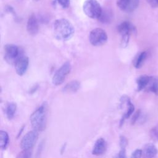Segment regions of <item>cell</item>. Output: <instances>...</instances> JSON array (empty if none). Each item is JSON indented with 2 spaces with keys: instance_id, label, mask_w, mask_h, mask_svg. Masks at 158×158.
<instances>
[{
  "instance_id": "6da1fadb",
  "label": "cell",
  "mask_w": 158,
  "mask_h": 158,
  "mask_svg": "<svg viewBox=\"0 0 158 158\" xmlns=\"http://www.w3.org/2000/svg\"><path fill=\"white\" fill-rule=\"evenodd\" d=\"M74 32L73 25L65 19H57L54 23V36L58 40L67 41L72 37Z\"/></svg>"
},
{
  "instance_id": "7a4b0ae2",
  "label": "cell",
  "mask_w": 158,
  "mask_h": 158,
  "mask_svg": "<svg viewBox=\"0 0 158 158\" xmlns=\"http://www.w3.org/2000/svg\"><path fill=\"white\" fill-rule=\"evenodd\" d=\"M30 123L32 128L38 131H43L47 123V104L43 103L37 108L30 116Z\"/></svg>"
},
{
  "instance_id": "3957f363",
  "label": "cell",
  "mask_w": 158,
  "mask_h": 158,
  "mask_svg": "<svg viewBox=\"0 0 158 158\" xmlns=\"http://www.w3.org/2000/svg\"><path fill=\"white\" fill-rule=\"evenodd\" d=\"M83 10L88 17L98 19L102 9L96 0H86L83 4Z\"/></svg>"
},
{
  "instance_id": "277c9868",
  "label": "cell",
  "mask_w": 158,
  "mask_h": 158,
  "mask_svg": "<svg viewBox=\"0 0 158 158\" xmlns=\"http://www.w3.org/2000/svg\"><path fill=\"white\" fill-rule=\"evenodd\" d=\"M117 29L118 33L122 36L121 44L123 48H125L128 44L130 34L136 30L135 27L130 22L125 21L122 22L118 26Z\"/></svg>"
},
{
  "instance_id": "5b68a950",
  "label": "cell",
  "mask_w": 158,
  "mask_h": 158,
  "mask_svg": "<svg viewBox=\"0 0 158 158\" xmlns=\"http://www.w3.org/2000/svg\"><path fill=\"white\" fill-rule=\"evenodd\" d=\"M90 43L95 46H99L105 44L107 40L106 32L101 28H96L91 31L89 35Z\"/></svg>"
},
{
  "instance_id": "8992f818",
  "label": "cell",
  "mask_w": 158,
  "mask_h": 158,
  "mask_svg": "<svg viewBox=\"0 0 158 158\" xmlns=\"http://www.w3.org/2000/svg\"><path fill=\"white\" fill-rule=\"evenodd\" d=\"M72 69L71 65L69 62H65L54 74L52 82L56 86L61 85L66 78L67 76L70 73Z\"/></svg>"
},
{
  "instance_id": "52a82bcc",
  "label": "cell",
  "mask_w": 158,
  "mask_h": 158,
  "mask_svg": "<svg viewBox=\"0 0 158 158\" xmlns=\"http://www.w3.org/2000/svg\"><path fill=\"white\" fill-rule=\"evenodd\" d=\"M20 56L22 55H20V49L17 46L8 44L4 46V58L8 63L15 64Z\"/></svg>"
},
{
  "instance_id": "ba28073f",
  "label": "cell",
  "mask_w": 158,
  "mask_h": 158,
  "mask_svg": "<svg viewBox=\"0 0 158 158\" xmlns=\"http://www.w3.org/2000/svg\"><path fill=\"white\" fill-rule=\"evenodd\" d=\"M38 131L33 130L26 133L21 140L20 147L22 149H31L38 139Z\"/></svg>"
},
{
  "instance_id": "9c48e42d",
  "label": "cell",
  "mask_w": 158,
  "mask_h": 158,
  "mask_svg": "<svg viewBox=\"0 0 158 158\" xmlns=\"http://www.w3.org/2000/svg\"><path fill=\"white\" fill-rule=\"evenodd\" d=\"M14 64L16 73L19 75L22 76L27 70L29 64L28 57L27 56H22L17 60Z\"/></svg>"
},
{
  "instance_id": "30bf717a",
  "label": "cell",
  "mask_w": 158,
  "mask_h": 158,
  "mask_svg": "<svg viewBox=\"0 0 158 158\" xmlns=\"http://www.w3.org/2000/svg\"><path fill=\"white\" fill-rule=\"evenodd\" d=\"M27 30L28 33L31 35H36L39 30L38 22L35 15H31L27 21Z\"/></svg>"
},
{
  "instance_id": "8fae6325",
  "label": "cell",
  "mask_w": 158,
  "mask_h": 158,
  "mask_svg": "<svg viewBox=\"0 0 158 158\" xmlns=\"http://www.w3.org/2000/svg\"><path fill=\"white\" fill-rule=\"evenodd\" d=\"M107 149V143L104 139L100 138L96 140L93 146L92 154L96 156L103 154Z\"/></svg>"
},
{
  "instance_id": "7c38bea8",
  "label": "cell",
  "mask_w": 158,
  "mask_h": 158,
  "mask_svg": "<svg viewBox=\"0 0 158 158\" xmlns=\"http://www.w3.org/2000/svg\"><path fill=\"white\" fill-rule=\"evenodd\" d=\"M80 88V83L77 80H72L67 83L62 88L64 93H72L77 92Z\"/></svg>"
},
{
  "instance_id": "4fadbf2b",
  "label": "cell",
  "mask_w": 158,
  "mask_h": 158,
  "mask_svg": "<svg viewBox=\"0 0 158 158\" xmlns=\"http://www.w3.org/2000/svg\"><path fill=\"white\" fill-rule=\"evenodd\" d=\"M148 91H151L155 94H158V77L156 76H149V80L146 88Z\"/></svg>"
},
{
  "instance_id": "5bb4252c",
  "label": "cell",
  "mask_w": 158,
  "mask_h": 158,
  "mask_svg": "<svg viewBox=\"0 0 158 158\" xmlns=\"http://www.w3.org/2000/svg\"><path fill=\"white\" fill-rule=\"evenodd\" d=\"M112 11L109 9H102L98 20L102 23H109L113 19Z\"/></svg>"
},
{
  "instance_id": "9a60e30c",
  "label": "cell",
  "mask_w": 158,
  "mask_h": 158,
  "mask_svg": "<svg viewBox=\"0 0 158 158\" xmlns=\"http://www.w3.org/2000/svg\"><path fill=\"white\" fill-rule=\"evenodd\" d=\"M158 152L157 149L156 147L152 143H148L147 144L143 150V154L145 157H152L157 155Z\"/></svg>"
},
{
  "instance_id": "2e32d148",
  "label": "cell",
  "mask_w": 158,
  "mask_h": 158,
  "mask_svg": "<svg viewBox=\"0 0 158 158\" xmlns=\"http://www.w3.org/2000/svg\"><path fill=\"white\" fill-rule=\"evenodd\" d=\"M149 80V76L141 75L136 80L137 89L138 91H141L146 89Z\"/></svg>"
},
{
  "instance_id": "e0dca14e",
  "label": "cell",
  "mask_w": 158,
  "mask_h": 158,
  "mask_svg": "<svg viewBox=\"0 0 158 158\" xmlns=\"http://www.w3.org/2000/svg\"><path fill=\"white\" fill-rule=\"evenodd\" d=\"M134 110H135V107H134L133 104L131 103L130 99H129L128 102H127L126 112L124 113V114H123V117L121 119L120 124H122L125 119L129 118L130 117V115L133 113Z\"/></svg>"
},
{
  "instance_id": "ac0fdd59",
  "label": "cell",
  "mask_w": 158,
  "mask_h": 158,
  "mask_svg": "<svg viewBox=\"0 0 158 158\" xmlns=\"http://www.w3.org/2000/svg\"><path fill=\"white\" fill-rule=\"evenodd\" d=\"M17 104L15 102H10L6 107V115L9 119H12L16 112Z\"/></svg>"
},
{
  "instance_id": "d6986e66",
  "label": "cell",
  "mask_w": 158,
  "mask_h": 158,
  "mask_svg": "<svg viewBox=\"0 0 158 158\" xmlns=\"http://www.w3.org/2000/svg\"><path fill=\"white\" fill-rule=\"evenodd\" d=\"M147 57V53L145 51L141 52L135 59L134 65L136 69H139L143 65Z\"/></svg>"
},
{
  "instance_id": "ffe728a7",
  "label": "cell",
  "mask_w": 158,
  "mask_h": 158,
  "mask_svg": "<svg viewBox=\"0 0 158 158\" xmlns=\"http://www.w3.org/2000/svg\"><path fill=\"white\" fill-rule=\"evenodd\" d=\"M9 135L8 133L1 130L0 132V148L1 149H6L9 143Z\"/></svg>"
},
{
  "instance_id": "44dd1931",
  "label": "cell",
  "mask_w": 158,
  "mask_h": 158,
  "mask_svg": "<svg viewBox=\"0 0 158 158\" xmlns=\"http://www.w3.org/2000/svg\"><path fill=\"white\" fill-rule=\"evenodd\" d=\"M139 0H128L125 12H131L134 11L138 6Z\"/></svg>"
},
{
  "instance_id": "7402d4cb",
  "label": "cell",
  "mask_w": 158,
  "mask_h": 158,
  "mask_svg": "<svg viewBox=\"0 0 158 158\" xmlns=\"http://www.w3.org/2000/svg\"><path fill=\"white\" fill-rule=\"evenodd\" d=\"M31 156V149H23V151L19 153L18 157H30Z\"/></svg>"
},
{
  "instance_id": "603a6c76",
  "label": "cell",
  "mask_w": 158,
  "mask_h": 158,
  "mask_svg": "<svg viewBox=\"0 0 158 158\" xmlns=\"http://www.w3.org/2000/svg\"><path fill=\"white\" fill-rule=\"evenodd\" d=\"M127 144H128V140H127V139L125 136H120V146L121 149H125V148L127 147Z\"/></svg>"
},
{
  "instance_id": "cb8c5ba5",
  "label": "cell",
  "mask_w": 158,
  "mask_h": 158,
  "mask_svg": "<svg viewBox=\"0 0 158 158\" xmlns=\"http://www.w3.org/2000/svg\"><path fill=\"white\" fill-rule=\"evenodd\" d=\"M57 2L63 8H67L70 6V0H57Z\"/></svg>"
},
{
  "instance_id": "d4e9b609",
  "label": "cell",
  "mask_w": 158,
  "mask_h": 158,
  "mask_svg": "<svg viewBox=\"0 0 158 158\" xmlns=\"http://www.w3.org/2000/svg\"><path fill=\"white\" fill-rule=\"evenodd\" d=\"M151 134L152 138H154L156 141H158V126H156V127L152 129Z\"/></svg>"
},
{
  "instance_id": "484cf974",
  "label": "cell",
  "mask_w": 158,
  "mask_h": 158,
  "mask_svg": "<svg viewBox=\"0 0 158 158\" xmlns=\"http://www.w3.org/2000/svg\"><path fill=\"white\" fill-rule=\"evenodd\" d=\"M143 154V151L141 149H136L135 151L133 152L132 154H131V157H134V158H138V157H140Z\"/></svg>"
},
{
  "instance_id": "4316f807",
  "label": "cell",
  "mask_w": 158,
  "mask_h": 158,
  "mask_svg": "<svg viewBox=\"0 0 158 158\" xmlns=\"http://www.w3.org/2000/svg\"><path fill=\"white\" fill-rule=\"evenodd\" d=\"M146 1L152 7H157L158 6V0H146Z\"/></svg>"
},
{
  "instance_id": "83f0119b",
  "label": "cell",
  "mask_w": 158,
  "mask_h": 158,
  "mask_svg": "<svg viewBox=\"0 0 158 158\" xmlns=\"http://www.w3.org/2000/svg\"><path fill=\"white\" fill-rule=\"evenodd\" d=\"M139 114H140V111L139 110H137L135 114L133 115V117H132V119H131V123L132 124L135 123L136 122V121L137 120V119L138 118L139 116Z\"/></svg>"
},
{
  "instance_id": "f1b7e54d",
  "label": "cell",
  "mask_w": 158,
  "mask_h": 158,
  "mask_svg": "<svg viewBox=\"0 0 158 158\" xmlns=\"http://www.w3.org/2000/svg\"><path fill=\"white\" fill-rule=\"evenodd\" d=\"M118 157H126V151L125 149H120L118 154Z\"/></svg>"
},
{
  "instance_id": "f546056e",
  "label": "cell",
  "mask_w": 158,
  "mask_h": 158,
  "mask_svg": "<svg viewBox=\"0 0 158 158\" xmlns=\"http://www.w3.org/2000/svg\"><path fill=\"white\" fill-rule=\"evenodd\" d=\"M34 1H39V0H34Z\"/></svg>"
}]
</instances>
